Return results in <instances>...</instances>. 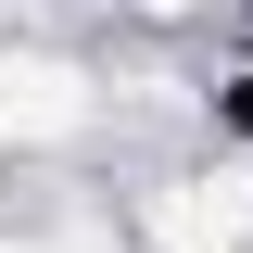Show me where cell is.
Here are the masks:
<instances>
[{"mask_svg": "<svg viewBox=\"0 0 253 253\" xmlns=\"http://www.w3.org/2000/svg\"><path fill=\"white\" fill-rule=\"evenodd\" d=\"M0 152H13V139H0Z\"/></svg>", "mask_w": 253, "mask_h": 253, "instance_id": "277c9868", "label": "cell"}, {"mask_svg": "<svg viewBox=\"0 0 253 253\" xmlns=\"http://www.w3.org/2000/svg\"><path fill=\"white\" fill-rule=\"evenodd\" d=\"M13 253H114V241H13Z\"/></svg>", "mask_w": 253, "mask_h": 253, "instance_id": "3957f363", "label": "cell"}, {"mask_svg": "<svg viewBox=\"0 0 253 253\" xmlns=\"http://www.w3.org/2000/svg\"><path fill=\"white\" fill-rule=\"evenodd\" d=\"M63 126H89V89H76V63L13 51V63H0V139H63Z\"/></svg>", "mask_w": 253, "mask_h": 253, "instance_id": "7a4b0ae2", "label": "cell"}, {"mask_svg": "<svg viewBox=\"0 0 253 253\" xmlns=\"http://www.w3.org/2000/svg\"><path fill=\"white\" fill-rule=\"evenodd\" d=\"M253 228V177H177L152 190V253H228Z\"/></svg>", "mask_w": 253, "mask_h": 253, "instance_id": "6da1fadb", "label": "cell"}]
</instances>
